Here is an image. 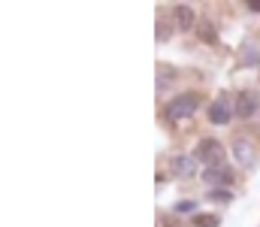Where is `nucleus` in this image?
<instances>
[{
  "instance_id": "nucleus-1",
  "label": "nucleus",
  "mask_w": 260,
  "mask_h": 227,
  "mask_svg": "<svg viewBox=\"0 0 260 227\" xmlns=\"http://www.w3.org/2000/svg\"><path fill=\"white\" fill-rule=\"evenodd\" d=\"M197 109H200V97L194 91H185V94H179V97H173L167 103V118L170 121H182V118H191Z\"/></svg>"
},
{
  "instance_id": "nucleus-2",
  "label": "nucleus",
  "mask_w": 260,
  "mask_h": 227,
  "mask_svg": "<svg viewBox=\"0 0 260 227\" xmlns=\"http://www.w3.org/2000/svg\"><path fill=\"white\" fill-rule=\"evenodd\" d=\"M224 146L218 143V140H200L197 143V151L194 157L200 160V164H206V167H218V164H224Z\"/></svg>"
},
{
  "instance_id": "nucleus-3",
  "label": "nucleus",
  "mask_w": 260,
  "mask_h": 227,
  "mask_svg": "<svg viewBox=\"0 0 260 227\" xmlns=\"http://www.w3.org/2000/svg\"><path fill=\"white\" fill-rule=\"evenodd\" d=\"M257 106H260V100H257L254 91H239L233 97V109H236L239 118H254L257 115Z\"/></svg>"
},
{
  "instance_id": "nucleus-4",
  "label": "nucleus",
  "mask_w": 260,
  "mask_h": 227,
  "mask_svg": "<svg viewBox=\"0 0 260 227\" xmlns=\"http://www.w3.org/2000/svg\"><path fill=\"white\" fill-rule=\"evenodd\" d=\"M233 115H236V109L230 106V100H227L224 94L209 106V121H212V124H230V118H233Z\"/></svg>"
},
{
  "instance_id": "nucleus-5",
  "label": "nucleus",
  "mask_w": 260,
  "mask_h": 227,
  "mask_svg": "<svg viewBox=\"0 0 260 227\" xmlns=\"http://www.w3.org/2000/svg\"><path fill=\"white\" fill-rule=\"evenodd\" d=\"M233 157H236V164L245 167V170H251V167L257 164V151H254V146H251L248 140H236V143H233Z\"/></svg>"
},
{
  "instance_id": "nucleus-6",
  "label": "nucleus",
  "mask_w": 260,
  "mask_h": 227,
  "mask_svg": "<svg viewBox=\"0 0 260 227\" xmlns=\"http://www.w3.org/2000/svg\"><path fill=\"white\" fill-rule=\"evenodd\" d=\"M170 170L182 179H191L197 173V157L194 154H176V157H170Z\"/></svg>"
},
{
  "instance_id": "nucleus-7",
  "label": "nucleus",
  "mask_w": 260,
  "mask_h": 227,
  "mask_svg": "<svg viewBox=\"0 0 260 227\" xmlns=\"http://www.w3.org/2000/svg\"><path fill=\"white\" fill-rule=\"evenodd\" d=\"M203 179L212 182V185H230L233 182V170L227 164H218V167H206L203 170Z\"/></svg>"
},
{
  "instance_id": "nucleus-8",
  "label": "nucleus",
  "mask_w": 260,
  "mask_h": 227,
  "mask_svg": "<svg viewBox=\"0 0 260 227\" xmlns=\"http://www.w3.org/2000/svg\"><path fill=\"white\" fill-rule=\"evenodd\" d=\"M173 18H176V27L179 30H191L194 27V6H188V3L176 6L173 9Z\"/></svg>"
},
{
  "instance_id": "nucleus-9",
  "label": "nucleus",
  "mask_w": 260,
  "mask_h": 227,
  "mask_svg": "<svg viewBox=\"0 0 260 227\" xmlns=\"http://www.w3.org/2000/svg\"><path fill=\"white\" fill-rule=\"evenodd\" d=\"M197 34H200V40H203V43H209V46H215V43H218V30H215V24H212V21H200Z\"/></svg>"
},
{
  "instance_id": "nucleus-10",
  "label": "nucleus",
  "mask_w": 260,
  "mask_h": 227,
  "mask_svg": "<svg viewBox=\"0 0 260 227\" xmlns=\"http://www.w3.org/2000/svg\"><path fill=\"white\" fill-rule=\"evenodd\" d=\"M206 200H212V203H230V200H233V191H230V188H227V191L212 188V191L206 194Z\"/></svg>"
},
{
  "instance_id": "nucleus-11",
  "label": "nucleus",
  "mask_w": 260,
  "mask_h": 227,
  "mask_svg": "<svg viewBox=\"0 0 260 227\" xmlns=\"http://www.w3.org/2000/svg\"><path fill=\"white\" fill-rule=\"evenodd\" d=\"M194 224L197 227H218L221 218H218V215H194Z\"/></svg>"
},
{
  "instance_id": "nucleus-12",
  "label": "nucleus",
  "mask_w": 260,
  "mask_h": 227,
  "mask_svg": "<svg viewBox=\"0 0 260 227\" xmlns=\"http://www.w3.org/2000/svg\"><path fill=\"white\" fill-rule=\"evenodd\" d=\"M173 209H176V212H179V215H194L197 203H194V200H179V203H176V206H173Z\"/></svg>"
},
{
  "instance_id": "nucleus-13",
  "label": "nucleus",
  "mask_w": 260,
  "mask_h": 227,
  "mask_svg": "<svg viewBox=\"0 0 260 227\" xmlns=\"http://www.w3.org/2000/svg\"><path fill=\"white\" fill-rule=\"evenodd\" d=\"M248 12H260V0H251L248 3Z\"/></svg>"
}]
</instances>
